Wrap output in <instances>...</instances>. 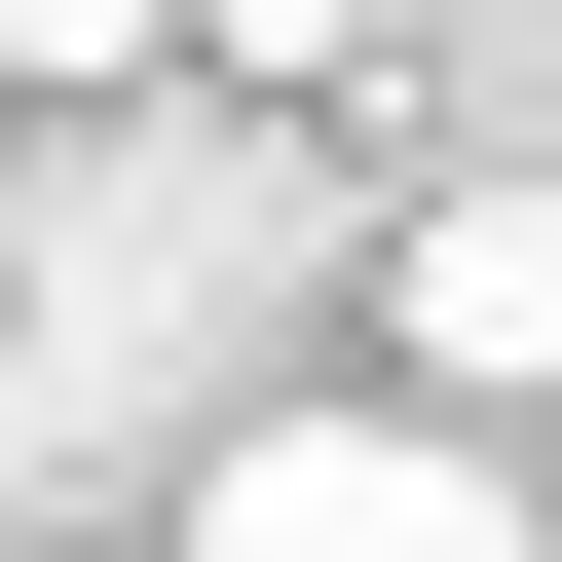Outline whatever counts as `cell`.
Instances as JSON below:
<instances>
[{"instance_id":"7a4b0ae2","label":"cell","mask_w":562,"mask_h":562,"mask_svg":"<svg viewBox=\"0 0 562 562\" xmlns=\"http://www.w3.org/2000/svg\"><path fill=\"white\" fill-rule=\"evenodd\" d=\"M375 301H413V375H450V413H487V375H562V188H413Z\"/></svg>"},{"instance_id":"3957f363","label":"cell","mask_w":562,"mask_h":562,"mask_svg":"<svg viewBox=\"0 0 562 562\" xmlns=\"http://www.w3.org/2000/svg\"><path fill=\"white\" fill-rule=\"evenodd\" d=\"M150 38H188V0H0V76H38V113H76V76H150Z\"/></svg>"},{"instance_id":"277c9868","label":"cell","mask_w":562,"mask_h":562,"mask_svg":"<svg viewBox=\"0 0 562 562\" xmlns=\"http://www.w3.org/2000/svg\"><path fill=\"white\" fill-rule=\"evenodd\" d=\"M38 562H113V525H38Z\"/></svg>"},{"instance_id":"6da1fadb","label":"cell","mask_w":562,"mask_h":562,"mask_svg":"<svg viewBox=\"0 0 562 562\" xmlns=\"http://www.w3.org/2000/svg\"><path fill=\"white\" fill-rule=\"evenodd\" d=\"M188 562H562V525L487 487V413H262L188 487Z\"/></svg>"},{"instance_id":"5b68a950","label":"cell","mask_w":562,"mask_h":562,"mask_svg":"<svg viewBox=\"0 0 562 562\" xmlns=\"http://www.w3.org/2000/svg\"><path fill=\"white\" fill-rule=\"evenodd\" d=\"M0 113H38V76H0Z\"/></svg>"}]
</instances>
